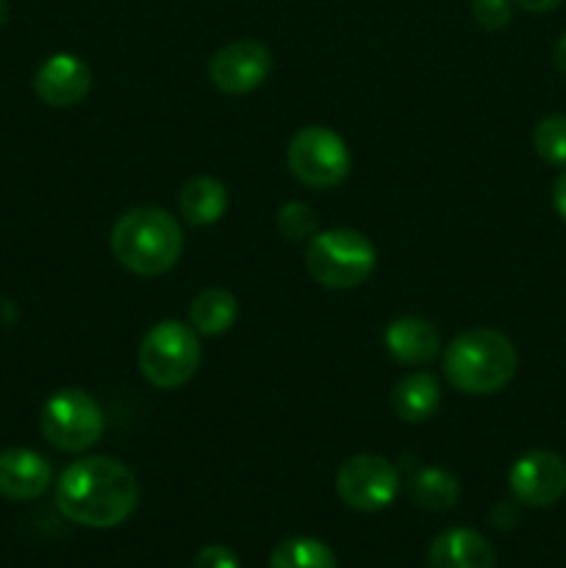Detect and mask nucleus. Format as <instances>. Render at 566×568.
Returning <instances> with one entry per match:
<instances>
[{
  "mask_svg": "<svg viewBox=\"0 0 566 568\" xmlns=\"http://www.w3.org/2000/svg\"><path fill=\"white\" fill-rule=\"evenodd\" d=\"M139 505L137 475L117 458L92 455L67 466L55 483V508L72 525L111 530L133 516Z\"/></svg>",
  "mask_w": 566,
  "mask_h": 568,
  "instance_id": "obj_1",
  "label": "nucleus"
},
{
  "mask_svg": "<svg viewBox=\"0 0 566 568\" xmlns=\"http://www.w3.org/2000/svg\"><path fill=\"white\" fill-rule=\"evenodd\" d=\"M111 253L122 270L139 277H159L181 258L183 231L170 211L139 205L125 211L111 227Z\"/></svg>",
  "mask_w": 566,
  "mask_h": 568,
  "instance_id": "obj_2",
  "label": "nucleus"
},
{
  "mask_svg": "<svg viewBox=\"0 0 566 568\" xmlns=\"http://www.w3.org/2000/svg\"><path fill=\"white\" fill-rule=\"evenodd\" d=\"M516 347L505 333L492 327H472L455 336L442 353V369L449 386L469 397H488L497 394L514 381Z\"/></svg>",
  "mask_w": 566,
  "mask_h": 568,
  "instance_id": "obj_3",
  "label": "nucleus"
},
{
  "mask_svg": "<svg viewBox=\"0 0 566 568\" xmlns=\"http://www.w3.org/2000/svg\"><path fill=\"white\" fill-rule=\"evenodd\" d=\"M375 244L353 227H331L305 244V270L320 286L347 292L375 272Z\"/></svg>",
  "mask_w": 566,
  "mask_h": 568,
  "instance_id": "obj_4",
  "label": "nucleus"
},
{
  "mask_svg": "<svg viewBox=\"0 0 566 568\" xmlns=\"http://www.w3.org/2000/svg\"><path fill=\"white\" fill-rule=\"evenodd\" d=\"M139 372L155 388H178L194 377L200 366L198 331L183 322H159L142 336L137 353Z\"/></svg>",
  "mask_w": 566,
  "mask_h": 568,
  "instance_id": "obj_5",
  "label": "nucleus"
},
{
  "mask_svg": "<svg viewBox=\"0 0 566 568\" xmlns=\"http://www.w3.org/2000/svg\"><path fill=\"white\" fill-rule=\"evenodd\" d=\"M39 427L48 444L61 453H83L100 442L105 416L103 408L81 388H59L44 399Z\"/></svg>",
  "mask_w": 566,
  "mask_h": 568,
  "instance_id": "obj_6",
  "label": "nucleus"
},
{
  "mask_svg": "<svg viewBox=\"0 0 566 568\" xmlns=\"http://www.w3.org/2000/svg\"><path fill=\"white\" fill-rule=\"evenodd\" d=\"M289 172L311 189H333L347 181L350 148L336 131L325 125H305L292 136L286 148Z\"/></svg>",
  "mask_w": 566,
  "mask_h": 568,
  "instance_id": "obj_7",
  "label": "nucleus"
},
{
  "mask_svg": "<svg viewBox=\"0 0 566 568\" xmlns=\"http://www.w3.org/2000/svg\"><path fill=\"white\" fill-rule=\"evenodd\" d=\"M400 491V471L383 455H353L338 466L336 494L347 508L375 514L388 508Z\"/></svg>",
  "mask_w": 566,
  "mask_h": 568,
  "instance_id": "obj_8",
  "label": "nucleus"
},
{
  "mask_svg": "<svg viewBox=\"0 0 566 568\" xmlns=\"http://www.w3.org/2000/svg\"><path fill=\"white\" fill-rule=\"evenodd\" d=\"M272 72V53L264 42L239 39L216 50L209 61V78L220 92H255Z\"/></svg>",
  "mask_w": 566,
  "mask_h": 568,
  "instance_id": "obj_9",
  "label": "nucleus"
},
{
  "mask_svg": "<svg viewBox=\"0 0 566 568\" xmlns=\"http://www.w3.org/2000/svg\"><path fill=\"white\" fill-rule=\"evenodd\" d=\"M516 503L527 508H549L566 494V460L549 449L525 453L508 471Z\"/></svg>",
  "mask_w": 566,
  "mask_h": 568,
  "instance_id": "obj_10",
  "label": "nucleus"
},
{
  "mask_svg": "<svg viewBox=\"0 0 566 568\" xmlns=\"http://www.w3.org/2000/svg\"><path fill=\"white\" fill-rule=\"evenodd\" d=\"M92 89V70L83 59L72 53H55L33 72V92L44 105L70 109L78 105Z\"/></svg>",
  "mask_w": 566,
  "mask_h": 568,
  "instance_id": "obj_11",
  "label": "nucleus"
},
{
  "mask_svg": "<svg viewBox=\"0 0 566 568\" xmlns=\"http://www.w3.org/2000/svg\"><path fill=\"white\" fill-rule=\"evenodd\" d=\"M53 480L48 458L26 447H11L0 453V497L28 503L48 491Z\"/></svg>",
  "mask_w": 566,
  "mask_h": 568,
  "instance_id": "obj_12",
  "label": "nucleus"
},
{
  "mask_svg": "<svg viewBox=\"0 0 566 568\" xmlns=\"http://www.w3.org/2000/svg\"><path fill=\"white\" fill-rule=\"evenodd\" d=\"M494 547L469 527H453L433 538L427 552V568H494Z\"/></svg>",
  "mask_w": 566,
  "mask_h": 568,
  "instance_id": "obj_13",
  "label": "nucleus"
},
{
  "mask_svg": "<svg viewBox=\"0 0 566 568\" xmlns=\"http://www.w3.org/2000/svg\"><path fill=\"white\" fill-rule=\"evenodd\" d=\"M383 342H386V349L392 358L408 366L431 364L442 353V336L422 316H400V320L388 322L386 333H383Z\"/></svg>",
  "mask_w": 566,
  "mask_h": 568,
  "instance_id": "obj_14",
  "label": "nucleus"
},
{
  "mask_svg": "<svg viewBox=\"0 0 566 568\" xmlns=\"http://www.w3.org/2000/svg\"><path fill=\"white\" fill-rule=\"evenodd\" d=\"M438 405H442V386L431 372H414L392 388V410L411 425L431 419Z\"/></svg>",
  "mask_w": 566,
  "mask_h": 568,
  "instance_id": "obj_15",
  "label": "nucleus"
},
{
  "mask_svg": "<svg viewBox=\"0 0 566 568\" xmlns=\"http://www.w3.org/2000/svg\"><path fill=\"white\" fill-rule=\"evenodd\" d=\"M178 209H181V216L189 225H214L228 209L225 183L216 181L214 175H194L178 194Z\"/></svg>",
  "mask_w": 566,
  "mask_h": 568,
  "instance_id": "obj_16",
  "label": "nucleus"
},
{
  "mask_svg": "<svg viewBox=\"0 0 566 568\" xmlns=\"http://www.w3.org/2000/svg\"><path fill=\"white\" fill-rule=\"evenodd\" d=\"M239 320V303L228 288H203L189 305V322L203 336H222Z\"/></svg>",
  "mask_w": 566,
  "mask_h": 568,
  "instance_id": "obj_17",
  "label": "nucleus"
},
{
  "mask_svg": "<svg viewBox=\"0 0 566 568\" xmlns=\"http://www.w3.org/2000/svg\"><path fill=\"white\" fill-rule=\"evenodd\" d=\"M461 497V483L453 471L442 469V466H425L411 477V499L420 505L422 510L431 514H442V510L455 508Z\"/></svg>",
  "mask_w": 566,
  "mask_h": 568,
  "instance_id": "obj_18",
  "label": "nucleus"
},
{
  "mask_svg": "<svg viewBox=\"0 0 566 568\" xmlns=\"http://www.w3.org/2000/svg\"><path fill=\"white\" fill-rule=\"evenodd\" d=\"M270 568H336V555L316 538H289L270 555Z\"/></svg>",
  "mask_w": 566,
  "mask_h": 568,
  "instance_id": "obj_19",
  "label": "nucleus"
},
{
  "mask_svg": "<svg viewBox=\"0 0 566 568\" xmlns=\"http://www.w3.org/2000/svg\"><path fill=\"white\" fill-rule=\"evenodd\" d=\"M533 148L549 166H566V116H544L533 131Z\"/></svg>",
  "mask_w": 566,
  "mask_h": 568,
  "instance_id": "obj_20",
  "label": "nucleus"
},
{
  "mask_svg": "<svg viewBox=\"0 0 566 568\" xmlns=\"http://www.w3.org/2000/svg\"><path fill=\"white\" fill-rule=\"evenodd\" d=\"M316 227H320V216L311 205L292 200V203H283L277 209V231L289 242H309L311 236L320 233Z\"/></svg>",
  "mask_w": 566,
  "mask_h": 568,
  "instance_id": "obj_21",
  "label": "nucleus"
},
{
  "mask_svg": "<svg viewBox=\"0 0 566 568\" xmlns=\"http://www.w3.org/2000/svg\"><path fill=\"white\" fill-rule=\"evenodd\" d=\"M472 17L486 31H499L514 17V3L511 0H472Z\"/></svg>",
  "mask_w": 566,
  "mask_h": 568,
  "instance_id": "obj_22",
  "label": "nucleus"
},
{
  "mask_svg": "<svg viewBox=\"0 0 566 568\" xmlns=\"http://www.w3.org/2000/svg\"><path fill=\"white\" fill-rule=\"evenodd\" d=\"M192 568H242V566H239V558L231 552V549L222 547V544H209V547H203L198 555H194Z\"/></svg>",
  "mask_w": 566,
  "mask_h": 568,
  "instance_id": "obj_23",
  "label": "nucleus"
},
{
  "mask_svg": "<svg viewBox=\"0 0 566 568\" xmlns=\"http://www.w3.org/2000/svg\"><path fill=\"white\" fill-rule=\"evenodd\" d=\"M553 203H555V211H558L560 220L566 222V172H560L558 181H555V186H553Z\"/></svg>",
  "mask_w": 566,
  "mask_h": 568,
  "instance_id": "obj_24",
  "label": "nucleus"
},
{
  "mask_svg": "<svg viewBox=\"0 0 566 568\" xmlns=\"http://www.w3.org/2000/svg\"><path fill=\"white\" fill-rule=\"evenodd\" d=\"M511 3L525 11H533V14H542V11H553L560 0H511Z\"/></svg>",
  "mask_w": 566,
  "mask_h": 568,
  "instance_id": "obj_25",
  "label": "nucleus"
},
{
  "mask_svg": "<svg viewBox=\"0 0 566 568\" xmlns=\"http://www.w3.org/2000/svg\"><path fill=\"white\" fill-rule=\"evenodd\" d=\"M553 59H555V67H558L560 72H566V33L558 39V42H555Z\"/></svg>",
  "mask_w": 566,
  "mask_h": 568,
  "instance_id": "obj_26",
  "label": "nucleus"
},
{
  "mask_svg": "<svg viewBox=\"0 0 566 568\" xmlns=\"http://www.w3.org/2000/svg\"><path fill=\"white\" fill-rule=\"evenodd\" d=\"M9 20V6H6V0H0V26Z\"/></svg>",
  "mask_w": 566,
  "mask_h": 568,
  "instance_id": "obj_27",
  "label": "nucleus"
}]
</instances>
